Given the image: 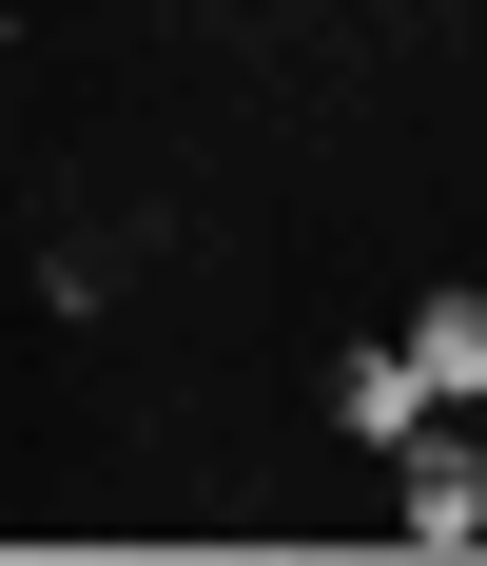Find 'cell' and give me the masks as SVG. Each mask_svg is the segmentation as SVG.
<instances>
[{
  "mask_svg": "<svg viewBox=\"0 0 487 566\" xmlns=\"http://www.w3.org/2000/svg\"><path fill=\"white\" fill-rule=\"evenodd\" d=\"M410 489H390V527H410V547H487V450H448V430H410Z\"/></svg>",
  "mask_w": 487,
  "mask_h": 566,
  "instance_id": "6da1fadb",
  "label": "cell"
},
{
  "mask_svg": "<svg viewBox=\"0 0 487 566\" xmlns=\"http://www.w3.org/2000/svg\"><path fill=\"white\" fill-rule=\"evenodd\" d=\"M331 430H351V450H410V430H430V371H410V333H390V352H331Z\"/></svg>",
  "mask_w": 487,
  "mask_h": 566,
  "instance_id": "7a4b0ae2",
  "label": "cell"
},
{
  "mask_svg": "<svg viewBox=\"0 0 487 566\" xmlns=\"http://www.w3.org/2000/svg\"><path fill=\"white\" fill-rule=\"evenodd\" d=\"M410 371H430V410H487V293H430L410 313Z\"/></svg>",
  "mask_w": 487,
  "mask_h": 566,
  "instance_id": "3957f363",
  "label": "cell"
}]
</instances>
